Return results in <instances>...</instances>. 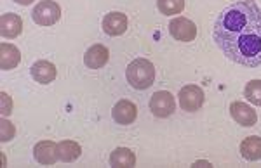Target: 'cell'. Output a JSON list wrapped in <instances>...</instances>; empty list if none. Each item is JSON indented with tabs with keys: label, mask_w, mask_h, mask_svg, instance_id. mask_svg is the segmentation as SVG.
Returning <instances> with one entry per match:
<instances>
[{
	"label": "cell",
	"mask_w": 261,
	"mask_h": 168,
	"mask_svg": "<svg viewBox=\"0 0 261 168\" xmlns=\"http://www.w3.org/2000/svg\"><path fill=\"white\" fill-rule=\"evenodd\" d=\"M103 31L110 37H120L124 35L125 30H127V16L122 14V12H110L103 18Z\"/></svg>",
	"instance_id": "obj_8"
},
{
	"label": "cell",
	"mask_w": 261,
	"mask_h": 168,
	"mask_svg": "<svg viewBox=\"0 0 261 168\" xmlns=\"http://www.w3.org/2000/svg\"><path fill=\"white\" fill-rule=\"evenodd\" d=\"M32 18L40 26H50V24L60 21L61 7L54 0H42V2H39V6L33 7Z\"/></svg>",
	"instance_id": "obj_3"
},
{
	"label": "cell",
	"mask_w": 261,
	"mask_h": 168,
	"mask_svg": "<svg viewBox=\"0 0 261 168\" xmlns=\"http://www.w3.org/2000/svg\"><path fill=\"white\" fill-rule=\"evenodd\" d=\"M16 4H19V6H30L33 4V0H14Z\"/></svg>",
	"instance_id": "obj_22"
},
{
	"label": "cell",
	"mask_w": 261,
	"mask_h": 168,
	"mask_svg": "<svg viewBox=\"0 0 261 168\" xmlns=\"http://www.w3.org/2000/svg\"><path fill=\"white\" fill-rule=\"evenodd\" d=\"M157 7L164 16L181 14L185 9V0H157Z\"/></svg>",
	"instance_id": "obj_18"
},
{
	"label": "cell",
	"mask_w": 261,
	"mask_h": 168,
	"mask_svg": "<svg viewBox=\"0 0 261 168\" xmlns=\"http://www.w3.org/2000/svg\"><path fill=\"white\" fill-rule=\"evenodd\" d=\"M23 31V19L19 18L14 12H7L2 14L0 19V33H2L4 39H16Z\"/></svg>",
	"instance_id": "obj_12"
},
{
	"label": "cell",
	"mask_w": 261,
	"mask_h": 168,
	"mask_svg": "<svg viewBox=\"0 0 261 168\" xmlns=\"http://www.w3.org/2000/svg\"><path fill=\"white\" fill-rule=\"evenodd\" d=\"M169 33L172 39L178 42H192L197 37V26L188 18L178 16V18H174L169 23Z\"/></svg>",
	"instance_id": "obj_6"
},
{
	"label": "cell",
	"mask_w": 261,
	"mask_h": 168,
	"mask_svg": "<svg viewBox=\"0 0 261 168\" xmlns=\"http://www.w3.org/2000/svg\"><path fill=\"white\" fill-rule=\"evenodd\" d=\"M81 153H82V149L79 142H75V141L58 142V156H60V161L71 163L81 156Z\"/></svg>",
	"instance_id": "obj_17"
},
{
	"label": "cell",
	"mask_w": 261,
	"mask_h": 168,
	"mask_svg": "<svg viewBox=\"0 0 261 168\" xmlns=\"http://www.w3.org/2000/svg\"><path fill=\"white\" fill-rule=\"evenodd\" d=\"M179 106L183 111L193 113L204 106V90L199 85H185L178 94Z\"/></svg>",
	"instance_id": "obj_5"
},
{
	"label": "cell",
	"mask_w": 261,
	"mask_h": 168,
	"mask_svg": "<svg viewBox=\"0 0 261 168\" xmlns=\"http://www.w3.org/2000/svg\"><path fill=\"white\" fill-rule=\"evenodd\" d=\"M213 39L230 61L258 68L261 66V9L249 0L226 7L214 21Z\"/></svg>",
	"instance_id": "obj_1"
},
{
	"label": "cell",
	"mask_w": 261,
	"mask_h": 168,
	"mask_svg": "<svg viewBox=\"0 0 261 168\" xmlns=\"http://www.w3.org/2000/svg\"><path fill=\"white\" fill-rule=\"evenodd\" d=\"M110 165L117 168H129L136 165V154L129 148H117L110 154Z\"/></svg>",
	"instance_id": "obj_16"
},
{
	"label": "cell",
	"mask_w": 261,
	"mask_h": 168,
	"mask_svg": "<svg viewBox=\"0 0 261 168\" xmlns=\"http://www.w3.org/2000/svg\"><path fill=\"white\" fill-rule=\"evenodd\" d=\"M12 109V100L6 92H2V116H9Z\"/></svg>",
	"instance_id": "obj_21"
},
{
	"label": "cell",
	"mask_w": 261,
	"mask_h": 168,
	"mask_svg": "<svg viewBox=\"0 0 261 168\" xmlns=\"http://www.w3.org/2000/svg\"><path fill=\"white\" fill-rule=\"evenodd\" d=\"M0 141L2 142H9L12 137H14V133H16V128H14V125L11 123L9 120H6V116H4V120H2V123H0Z\"/></svg>",
	"instance_id": "obj_20"
},
{
	"label": "cell",
	"mask_w": 261,
	"mask_h": 168,
	"mask_svg": "<svg viewBox=\"0 0 261 168\" xmlns=\"http://www.w3.org/2000/svg\"><path fill=\"white\" fill-rule=\"evenodd\" d=\"M30 75L35 82L44 83L45 85V83H50L56 78L58 70H56V66L49 61H37V62H33V66L30 68Z\"/></svg>",
	"instance_id": "obj_13"
},
{
	"label": "cell",
	"mask_w": 261,
	"mask_h": 168,
	"mask_svg": "<svg viewBox=\"0 0 261 168\" xmlns=\"http://www.w3.org/2000/svg\"><path fill=\"white\" fill-rule=\"evenodd\" d=\"M150 111L157 118H169L172 113L176 111V99L171 92L159 90L151 95L150 99Z\"/></svg>",
	"instance_id": "obj_4"
},
{
	"label": "cell",
	"mask_w": 261,
	"mask_h": 168,
	"mask_svg": "<svg viewBox=\"0 0 261 168\" xmlns=\"http://www.w3.org/2000/svg\"><path fill=\"white\" fill-rule=\"evenodd\" d=\"M125 78H127L129 85L133 87V89L146 90L148 87L153 85L155 68L148 59L138 57V59L129 62L127 70H125Z\"/></svg>",
	"instance_id": "obj_2"
},
{
	"label": "cell",
	"mask_w": 261,
	"mask_h": 168,
	"mask_svg": "<svg viewBox=\"0 0 261 168\" xmlns=\"http://www.w3.org/2000/svg\"><path fill=\"white\" fill-rule=\"evenodd\" d=\"M138 116V108L127 99H120L112 109V118L119 125H130Z\"/></svg>",
	"instance_id": "obj_7"
},
{
	"label": "cell",
	"mask_w": 261,
	"mask_h": 168,
	"mask_svg": "<svg viewBox=\"0 0 261 168\" xmlns=\"http://www.w3.org/2000/svg\"><path fill=\"white\" fill-rule=\"evenodd\" d=\"M230 115H231V118L237 121L239 125H242V127H252V125H256V121H258V115H256L254 109L251 106H247L246 103H241V100L231 103Z\"/></svg>",
	"instance_id": "obj_10"
},
{
	"label": "cell",
	"mask_w": 261,
	"mask_h": 168,
	"mask_svg": "<svg viewBox=\"0 0 261 168\" xmlns=\"http://www.w3.org/2000/svg\"><path fill=\"white\" fill-rule=\"evenodd\" d=\"M108 59H110V52H108V49L101 44L91 45V47L86 50V54H84V64L91 70L103 68V66L108 62Z\"/></svg>",
	"instance_id": "obj_9"
},
{
	"label": "cell",
	"mask_w": 261,
	"mask_h": 168,
	"mask_svg": "<svg viewBox=\"0 0 261 168\" xmlns=\"http://www.w3.org/2000/svg\"><path fill=\"white\" fill-rule=\"evenodd\" d=\"M241 156L247 161H258L261 159V137L251 136L241 142Z\"/></svg>",
	"instance_id": "obj_15"
},
{
	"label": "cell",
	"mask_w": 261,
	"mask_h": 168,
	"mask_svg": "<svg viewBox=\"0 0 261 168\" xmlns=\"http://www.w3.org/2000/svg\"><path fill=\"white\" fill-rule=\"evenodd\" d=\"M21 61V52L16 45L12 44H6L2 42L0 44V66L2 70H14L16 66L19 64Z\"/></svg>",
	"instance_id": "obj_14"
},
{
	"label": "cell",
	"mask_w": 261,
	"mask_h": 168,
	"mask_svg": "<svg viewBox=\"0 0 261 168\" xmlns=\"http://www.w3.org/2000/svg\"><path fill=\"white\" fill-rule=\"evenodd\" d=\"M244 95L254 106H261V80H251L244 89Z\"/></svg>",
	"instance_id": "obj_19"
},
{
	"label": "cell",
	"mask_w": 261,
	"mask_h": 168,
	"mask_svg": "<svg viewBox=\"0 0 261 168\" xmlns=\"http://www.w3.org/2000/svg\"><path fill=\"white\" fill-rule=\"evenodd\" d=\"M33 158L40 165H54L60 159V156H58V144H54L53 141H40L33 148Z\"/></svg>",
	"instance_id": "obj_11"
}]
</instances>
